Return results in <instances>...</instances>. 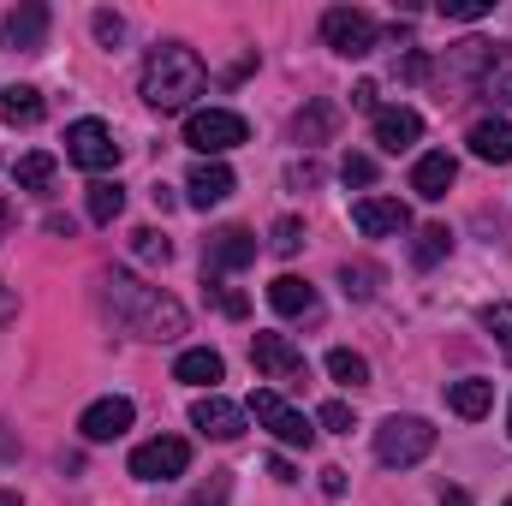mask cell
<instances>
[{"label":"cell","mask_w":512,"mask_h":506,"mask_svg":"<svg viewBox=\"0 0 512 506\" xmlns=\"http://www.w3.org/2000/svg\"><path fill=\"white\" fill-rule=\"evenodd\" d=\"M102 304L114 310V322H120L126 334H137V340H179L185 322H191L173 292L143 286L126 268H108V274H102Z\"/></svg>","instance_id":"obj_1"},{"label":"cell","mask_w":512,"mask_h":506,"mask_svg":"<svg viewBox=\"0 0 512 506\" xmlns=\"http://www.w3.org/2000/svg\"><path fill=\"white\" fill-rule=\"evenodd\" d=\"M120 215H126V185L120 179H96L90 185V221L96 227H114Z\"/></svg>","instance_id":"obj_25"},{"label":"cell","mask_w":512,"mask_h":506,"mask_svg":"<svg viewBox=\"0 0 512 506\" xmlns=\"http://www.w3.org/2000/svg\"><path fill=\"white\" fill-rule=\"evenodd\" d=\"M96 36H102V42L114 48V42L126 36V18H120V12H96Z\"/></svg>","instance_id":"obj_40"},{"label":"cell","mask_w":512,"mask_h":506,"mask_svg":"<svg viewBox=\"0 0 512 506\" xmlns=\"http://www.w3.org/2000/svg\"><path fill=\"white\" fill-rule=\"evenodd\" d=\"M251 364L262 381H280V387H304L310 381V364H304V352L286 340V334H256L251 340Z\"/></svg>","instance_id":"obj_9"},{"label":"cell","mask_w":512,"mask_h":506,"mask_svg":"<svg viewBox=\"0 0 512 506\" xmlns=\"http://www.w3.org/2000/svg\"><path fill=\"white\" fill-rule=\"evenodd\" d=\"M233 185H239V179H233L227 161H197L191 179H185V203H191V209H215V203L233 197Z\"/></svg>","instance_id":"obj_14"},{"label":"cell","mask_w":512,"mask_h":506,"mask_svg":"<svg viewBox=\"0 0 512 506\" xmlns=\"http://www.w3.org/2000/svg\"><path fill=\"white\" fill-rule=\"evenodd\" d=\"M340 179H346V185H376V161H370V155H346V161H340Z\"/></svg>","instance_id":"obj_38"},{"label":"cell","mask_w":512,"mask_h":506,"mask_svg":"<svg viewBox=\"0 0 512 506\" xmlns=\"http://www.w3.org/2000/svg\"><path fill=\"white\" fill-rule=\"evenodd\" d=\"M191 429H203L209 441H239V435H245V405H233V399H221V393H203V399L191 405Z\"/></svg>","instance_id":"obj_12"},{"label":"cell","mask_w":512,"mask_h":506,"mask_svg":"<svg viewBox=\"0 0 512 506\" xmlns=\"http://www.w3.org/2000/svg\"><path fill=\"white\" fill-rule=\"evenodd\" d=\"M334 131H340V108H334V102H322V96H316V102H304V108L292 114V143H328Z\"/></svg>","instance_id":"obj_20"},{"label":"cell","mask_w":512,"mask_h":506,"mask_svg":"<svg viewBox=\"0 0 512 506\" xmlns=\"http://www.w3.org/2000/svg\"><path fill=\"white\" fill-rule=\"evenodd\" d=\"M0 120H6V126H36V120H42V90L6 84V90H0Z\"/></svg>","instance_id":"obj_23"},{"label":"cell","mask_w":512,"mask_h":506,"mask_svg":"<svg viewBox=\"0 0 512 506\" xmlns=\"http://www.w3.org/2000/svg\"><path fill=\"white\" fill-rule=\"evenodd\" d=\"M131 251L143 256V262H173V245H167L155 227H137V233H131Z\"/></svg>","instance_id":"obj_34"},{"label":"cell","mask_w":512,"mask_h":506,"mask_svg":"<svg viewBox=\"0 0 512 506\" xmlns=\"http://www.w3.org/2000/svg\"><path fill=\"white\" fill-rule=\"evenodd\" d=\"M328 376L340 381V387H370V364H364L358 352L334 346V352H328Z\"/></svg>","instance_id":"obj_29"},{"label":"cell","mask_w":512,"mask_h":506,"mask_svg":"<svg viewBox=\"0 0 512 506\" xmlns=\"http://www.w3.org/2000/svg\"><path fill=\"white\" fill-rule=\"evenodd\" d=\"M131 417H137V405H131L126 393H108V399H96V405L78 417V435L96 441V447H102V441H120L131 429Z\"/></svg>","instance_id":"obj_11"},{"label":"cell","mask_w":512,"mask_h":506,"mask_svg":"<svg viewBox=\"0 0 512 506\" xmlns=\"http://www.w3.org/2000/svg\"><path fill=\"white\" fill-rule=\"evenodd\" d=\"M173 376L191 381V387H209V393H215V381L227 376V364H221V352H209V346H191V352H179Z\"/></svg>","instance_id":"obj_22"},{"label":"cell","mask_w":512,"mask_h":506,"mask_svg":"<svg viewBox=\"0 0 512 506\" xmlns=\"http://www.w3.org/2000/svg\"><path fill=\"white\" fill-rule=\"evenodd\" d=\"M322 495H334V501L346 495V471H340V465H328V471H322Z\"/></svg>","instance_id":"obj_43"},{"label":"cell","mask_w":512,"mask_h":506,"mask_svg":"<svg viewBox=\"0 0 512 506\" xmlns=\"http://www.w3.org/2000/svg\"><path fill=\"white\" fill-rule=\"evenodd\" d=\"M507 423H512V417H507Z\"/></svg>","instance_id":"obj_48"},{"label":"cell","mask_w":512,"mask_h":506,"mask_svg":"<svg viewBox=\"0 0 512 506\" xmlns=\"http://www.w3.org/2000/svg\"><path fill=\"white\" fill-rule=\"evenodd\" d=\"M0 506H18V495H12V489H0Z\"/></svg>","instance_id":"obj_47"},{"label":"cell","mask_w":512,"mask_h":506,"mask_svg":"<svg viewBox=\"0 0 512 506\" xmlns=\"http://www.w3.org/2000/svg\"><path fill=\"white\" fill-rule=\"evenodd\" d=\"M120 143H114V131L102 126V120H72L66 126V161L72 167H84V173H108V167H120Z\"/></svg>","instance_id":"obj_7"},{"label":"cell","mask_w":512,"mask_h":506,"mask_svg":"<svg viewBox=\"0 0 512 506\" xmlns=\"http://www.w3.org/2000/svg\"><path fill=\"white\" fill-rule=\"evenodd\" d=\"M6 233H12V203L0 197V239H6Z\"/></svg>","instance_id":"obj_45"},{"label":"cell","mask_w":512,"mask_h":506,"mask_svg":"<svg viewBox=\"0 0 512 506\" xmlns=\"http://www.w3.org/2000/svg\"><path fill=\"white\" fill-rule=\"evenodd\" d=\"M203 84H209V72H203L197 48H185V42H161V48H149V60H143V102H149L155 114H179V108H191V102L203 96Z\"/></svg>","instance_id":"obj_2"},{"label":"cell","mask_w":512,"mask_h":506,"mask_svg":"<svg viewBox=\"0 0 512 506\" xmlns=\"http://www.w3.org/2000/svg\"><path fill=\"white\" fill-rule=\"evenodd\" d=\"M245 417H256L280 447H316V423L304 417V411H292L274 387H256L251 393V405H245Z\"/></svg>","instance_id":"obj_5"},{"label":"cell","mask_w":512,"mask_h":506,"mask_svg":"<svg viewBox=\"0 0 512 506\" xmlns=\"http://www.w3.org/2000/svg\"><path fill=\"white\" fill-rule=\"evenodd\" d=\"M417 137H423V114L417 108H382L376 114V143H382L387 155H405Z\"/></svg>","instance_id":"obj_19"},{"label":"cell","mask_w":512,"mask_h":506,"mask_svg":"<svg viewBox=\"0 0 512 506\" xmlns=\"http://www.w3.org/2000/svg\"><path fill=\"white\" fill-rule=\"evenodd\" d=\"M185 465H191V441H179V435H155V441L131 447L137 483H173V477H185Z\"/></svg>","instance_id":"obj_8"},{"label":"cell","mask_w":512,"mask_h":506,"mask_svg":"<svg viewBox=\"0 0 512 506\" xmlns=\"http://www.w3.org/2000/svg\"><path fill=\"white\" fill-rule=\"evenodd\" d=\"M340 286H346V298H376L382 292V268L376 262H340Z\"/></svg>","instance_id":"obj_26"},{"label":"cell","mask_w":512,"mask_h":506,"mask_svg":"<svg viewBox=\"0 0 512 506\" xmlns=\"http://www.w3.org/2000/svg\"><path fill=\"white\" fill-rule=\"evenodd\" d=\"M465 143H471L477 161H495L501 167V161H512V120H477Z\"/></svg>","instance_id":"obj_21"},{"label":"cell","mask_w":512,"mask_h":506,"mask_svg":"<svg viewBox=\"0 0 512 506\" xmlns=\"http://www.w3.org/2000/svg\"><path fill=\"white\" fill-rule=\"evenodd\" d=\"M256 262V233L251 227H221V233H209V245H203V274H239V268H251Z\"/></svg>","instance_id":"obj_10"},{"label":"cell","mask_w":512,"mask_h":506,"mask_svg":"<svg viewBox=\"0 0 512 506\" xmlns=\"http://www.w3.org/2000/svg\"><path fill=\"white\" fill-rule=\"evenodd\" d=\"M322 42H328L334 54H346V60H364V54L382 48V24H376L364 6H328V12H322Z\"/></svg>","instance_id":"obj_4"},{"label":"cell","mask_w":512,"mask_h":506,"mask_svg":"<svg viewBox=\"0 0 512 506\" xmlns=\"http://www.w3.org/2000/svg\"><path fill=\"white\" fill-rule=\"evenodd\" d=\"M12 316V292H6V280H0V322Z\"/></svg>","instance_id":"obj_46"},{"label":"cell","mask_w":512,"mask_h":506,"mask_svg":"<svg viewBox=\"0 0 512 506\" xmlns=\"http://www.w3.org/2000/svg\"><path fill=\"white\" fill-rule=\"evenodd\" d=\"M429 72H435V60H429V54H423V48H411V54H405V60H399V78H405V84H423V78H429Z\"/></svg>","instance_id":"obj_39"},{"label":"cell","mask_w":512,"mask_h":506,"mask_svg":"<svg viewBox=\"0 0 512 506\" xmlns=\"http://www.w3.org/2000/svg\"><path fill=\"white\" fill-rule=\"evenodd\" d=\"M227 495H233V477H227V471H215V477H209V483H203L185 506H227Z\"/></svg>","instance_id":"obj_36"},{"label":"cell","mask_w":512,"mask_h":506,"mask_svg":"<svg viewBox=\"0 0 512 506\" xmlns=\"http://www.w3.org/2000/svg\"><path fill=\"white\" fill-rule=\"evenodd\" d=\"M268 251L274 256H298L304 251V221H298V215H280L274 233H268Z\"/></svg>","instance_id":"obj_31"},{"label":"cell","mask_w":512,"mask_h":506,"mask_svg":"<svg viewBox=\"0 0 512 506\" xmlns=\"http://www.w3.org/2000/svg\"><path fill=\"white\" fill-rule=\"evenodd\" d=\"M0 42H6V48H24V54H36V48L48 42V6L24 0L18 12H6V24H0Z\"/></svg>","instance_id":"obj_17"},{"label":"cell","mask_w":512,"mask_h":506,"mask_svg":"<svg viewBox=\"0 0 512 506\" xmlns=\"http://www.w3.org/2000/svg\"><path fill=\"white\" fill-rule=\"evenodd\" d=\"M495 48H501V42H483V36H471V42L447 48V66H441V78H447V84H483V72H489Z\"/></svg>","instance_id":"obj_18"},{"label":"cell","mask_w":512,"mask_h":506,"mask_svg":"<svg viewBox=\"0 0 512 506\" xmlns=\"http://www.w3.org/2000/svg\"><path fill=\"white\" fill-rule=\"evenodd\" d=\"M286 185H298V191H304V185H322V167H316V161H292V167H286Z\"/></svg>","instance_id":"obj_41"},{"label":"cell","mask_w":512,"mask_h":506,"mask_svg":"<svg viewBox=\"0 0 512 506\" xmlns=\"http://www.w3.org/2000/svg\"><path fill=\"white\" fill-rule=\"evenodd\" d=\"M507 506H512V501H507Z\"/></svg>","instance_id":"obj_49"},{"label":"cell","mask_w":512,"mask_h":506,"mask_svg":"<svg viewBox=\"0 0 512 506\" xmlns=\"http://www.w3.org/2000/svg\"><path fill=\"white\" fill-rule=\"evenodd\" d=\"M268 477H274V483H298V471H292V459H280V453L268 459Z\"/></svg>","instance_id":"obj_44"},{"label":"cell","mask_w":512,"mask_h":506,"mask_svg":"<svg viewBox=\"0 0 512 506\" xmlns=\"http://www.w3.org/2000/svg\"><path fill=\"white\" fill-rule=\"evenodd\" d=\"M447 405H453L459 417H483V411L495 405V381H477V376L453 381V387H447Z\"/></svg>","instance_id":"obj_24"},{"label":"cell","mask_w":512,"mask_h":506,"mask_svg":"<svg viewBox=\"0 0 512 506\" xmlns=\"http://www.w3.org/2000/svg\"><path fill=\"white\" fill-rule=\"evenodd\" d=\"M447 251H453V233H447V227H423L417 245H411V262H417V268H435Z\"/></svg>","instance_id":"obj_30"},{"label":"cell","mask_w":512,"mask_h":506,"mask_svg":"<svg viewBox=\"0 0 512 506\" xmlns=\"http://www.w3.org/2000/svg\"><path fill=\"white\" fill-rule=\"evenodd\" d=\"M268 304H274V316H286V322H316V316H322L316 286L298 280V274H280V280L268 286Z\"/></svg>","instance_id":"obj_15"},{"label":"cell","mask_w":512,"mask_h":506,"mask_svg":"<svg viewBox=\"0 0 512 506\" xmlns=\"http://www.w3.org/2000/svg\"><path fill=\"white\" fill-rule=\"evenodd\" d=\"M12 185H18V191H48V185H54V155H42V149L24 155V161L12 167Z\"/></svg>","instance_id":"obj_28"},{"label":"cell","mask_w":512,"mask_h":506,"mask_svg":"<svg viewBox=\"0 0 512 506\" xmlns=\"http://www.w3.org/2000/svg\"><path fill=\"white\" fill-rule=\"evenodd\" d=\"M453 179H459V161H453L447 149H429V155H417V167H411V191H417L423 203H441V197L453 191Z\"/></svg>","instance_id":"obj_16"},{"label":"cell","mask_w":512,"mask_h":506,"mask_svg":"<svg viewBox=\"0 0 512 506\" xmlns=\"http://www.w3.org/2000/svg\"><path fill=\"white\" fill-rule=\"evenodd\" d=\"M352 227L370 233V239H387V233H405L411 227V209L399 197H358L352 203Z\"/></svg>","instance_id":"obj_13"},{"label":"cell","mask_w":512,"mask_h":506,"mask_svg":"<svg viewBox=\"0 0 512 506\" xmlns=\"http://www.w3.org/2000/svg\"><path fill=\"white\" fill-rule=\"evenodd\" d=\"M352 108H364V114H382V90H376V84H358V90H352Z\"/></svg>","instance_id":"obj_42"},{"label":"cell","mask_w":512,"mask_h":506,"mask_svg":"<svg viewBox=\"0 0 512 506\" xmlns=\"http://www.w3.org/2000/svg\"><path fill=\"white\" fill-rule=\"evenodd\" d=\"M435 453V423L429 417H387L382 429H376V459H382L387 471H411V465H423Z\"/></svg>","instance_id":"obj_3"},{"label":"cell","mask_w":512,"mask_h":506,"mask_svg":"<svg viewBox=\"0 0 512 506\" xmlns=\"http://www.w3.org/2000/svg\"><path fill=\"white\" fill-rule=\"evenodd\" d=\"M489 12H495V0H441V18H459V24L489 18Z\"/></svg>","instance_id":"obj_37"},{"label":"cell","mask_w":512,"mask_h":506,"mask_svg":"<svg viewBox=\"0 0 512 506\" xmlns=\"http://www.w3.org/2000/svg\"><path fill=\"white\" fill-rule=\"evenodd\" d=\"M483 328L501 340V352H507V364H512V304H483Z\"/></svg>","instance_id":"obj_33"},{"label":"cell","mask_w":512,"mask_h":506,"mask_svg":"<svg viewBox=\"0 0 512 506\" xmlns=\"http://www.w3.org/2000/svg\"><path fill=\"white\" fill-rule=\"evenodd\" d=\"M489 102H512V48L501 42L495 48V60H489V72H483V84H477Z\"/></svg>","instance_id":"obj_27"},{"label":"cell","mask_w":512,"mask_h":506,"mask_svg":"<svg viewBox=\"0 0 512 506\" xmlns=\"http://www.w3.org/2000/svg\"><path fill=\"white\" fill-rule=\"evenodd\" d=\"M203 292L215 298V310H221V316H251V298H245V292H233L227 280H215V274H203Z\"/></svg>","instance_id":"obj_32"},{"label":"cell","mask_w":512,"mask_h":506,"mask_svg":"<svg viewBox=\"0 0 512 506\" xmlns=\"http://www.w3.org/2000/svg\"><path fill=\"white\" fill-rule=\"evenodd\" d=\"M251 137L245 126V114H233V108H197L191 120H185V143L197 149V155H209V161H221L227 149H239Z\"/></svg>","instance_id":"obj_6"},{"label":"cell","mask_w":512,"mask_h":506,"mask_svg":"<svg viewBox=\"0 0 512 506\" xmlns=\"http://www.w3.org/2000/svg\"><path fill=\"white\" fill-rule=\"evenodd\" d=\"M316 423H322L328 435H352V429H358V423H352V405H346V399H328V405L316 411Z\"/></svg>","instance_id":"obj_35"}]
</instances>
